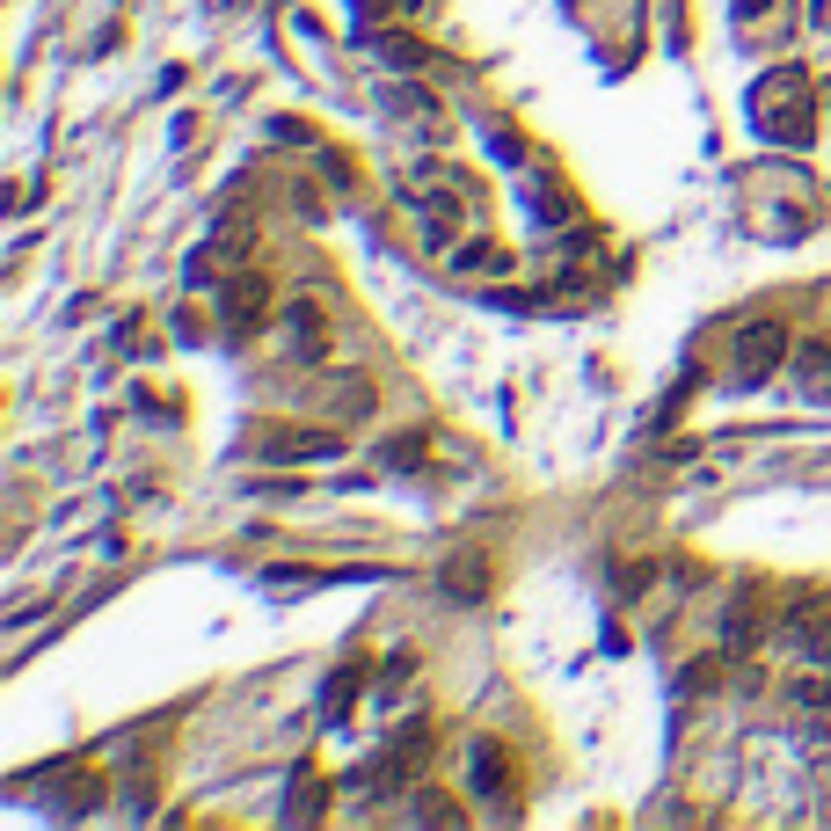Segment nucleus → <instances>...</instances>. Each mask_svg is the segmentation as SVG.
Returning <instances> with one entry per match:
<instances>
[{
  "label": "nucleus",
  "instance_id": "obj_1",
  "mask_svg": "<svg viewBox=\"0 0 831 831\" xmlns=\"http://www.w3.org/2000/svg\"><path fill=\"white\" fill-rule=\"evenodd\" d=\"M219 321H226L234 336H256L263 321H270V277H263V270H234V277H226Z\"/></svg>",
  "mask_w": 831,
  "mask_h": 831
},
{
  "label": "nucleus",
  "instance_id": "obj_2",
  "mask_svg": "<svg viewBox=\"0 0 831 831\" xmlns=\"http://www.w3.org/2000/svg\"><path fill=\"white\" fill-rule=\"evenodd\" d=\"M780 358H788V329H780V321H745V329H737V380L745 387L773 380Z\"/></svg>",
  "mask_w": 831,
  "mask_h": 831
},
{
  "label": "nucleus",
  "instance_id": "obj_3",
  "mask_svg": "<svg viewBox=\"0 0 831 831\" xmlns=\"http://www.w3.org/2000/svg\"><path fill=\"white\" fill-rule=\"evenodd\" d=\"M256 452L263 460H329V452H343V438L336 431H270Z\"/></svg>",
  "mask_w": 831,
  "mask_h": 831
},
{
  "label": "nucleus",
  "instance_id": "obj_4",
  "mask_svg": "<svg viewBox=\"0 0 831 831\" xmlns=\"http://www.w3.org/2000/svg\"><path fill=\"white\" fill-rule=\"evenodd\" d=\"M468 773H474V796H511V759H503L496 737H474Z\"/></svg>",
  "mask_w": 831,
  "mask_h": 831
},
{
  "label": "nucleus",
  "instance_id": "obj_5",
  "mask_svg": "<svg viewBox=\"0 0 831 831\" xmlns=\"http://www.w3.org/2000/svg\"><path fill=\"white\" fill-rule=\"evenodd\" d=\"M445 591H452V598H482V591H489L482 554H452V562H445Z\"/></svg>",
  "mask_w": 831,
  "mask_h": 831
},
{
  "label": "nucleus",
  "instance_id": "obj_6",
  "mask_svg": "<svg viewBox=\"0 0 831 831\" xmlns=\"http://www.w3.org/2000/svg\"><path fill=\"white\" fill-rule=\"evenodd\" d=\"M372 409H380V387L365 380V372L336 380V416H350V423H358V416H372Z\"/></svg>",
  "mask_w": 831,
  "mask_h": 831
},
{
  "label": "nucleus",
  "instance_id": "obj_7",
  "mask_svg": "<svg viewBox=\"0 0 831 831\" xmlns=\"http://www.w3.org/2000/svg\"><path fill=\"white\" fill-rule=\"evenodd\" d=\"M293 329H299V358H321L329 329H321V307H314V299H299V307H293Z\"/></svg>",
  "mask_w": 831,
  "mask_h": 831
},
{
  "label": "nucleus",
  "instance_id": "obj_8",
  "mask_svg": "<svg viewBox=\"0 0 831 831\" xmlns=\"http://www.w3.org/2000/svg\"><path fill=\"white\" fill-rule=\"evenodd\" d=\"M460 270H511V256L496 242H474V248H460Z\"/></svg>",
  "mask_w": 831,
  "mask_h": 831
},
{
  "label": "nucleus",
  "instance_id": "obj_9",
  "mask_svg": "<svg viewBox=\"0 0 831 831\" xmlns=\"http://www.w3.org/2000/svg\"><path fill=\"white\" fill-rule=\"evenodd\" d=\"M802 380H810V387L824 380V387H831V343H810V350H802Z\"/></svg>",
  "mask_w": 831,
  "mask_h": 831
},
{
  "label": "nucleus",
  "instance_id": "obj_10",
  "mask_svg": "<svg viewBox=\"0 0 831 831\" xmlns=\"http://www.w3.org/2000/svg\"><path fill=\"white\" fill-rule=\"evenodd\" d=\"M423 460V438H387V468H416Z\"/></svg>",
  "mask_w": 831,
  "mask_h": 831
},
{
  "label": "nucleus",
  "instance_id": "obj_11",
  "mask_svg": "<svg viewBox=\"0 0 831 831\" xmlns=\"http://www.w3.org/2000/svg\"><path fill=\"white\" fill-rule=\"evenodd\" d=\"M613 584H620V591H649V584H657V562H642V570H635V562H627V570L613 576Z\"/></svg>",
  "mask_w": 831,
  "mask_h": 831
},
{
  "label": "nucleus",
  "instance_id": "obj_12",
  "mask_svg": "<svg viewBox=\"0 0 831 831\" xmlns=\"http://www.w3.org/2000/svg\"><path fill=\"white\" fill-rule=\"evenodd\" d=\"M802 700H810V708H831V678L824 686H802Z\"/></svg>",
  "mask_w": 831,
  "mask_h": 831
}]
</instances>
